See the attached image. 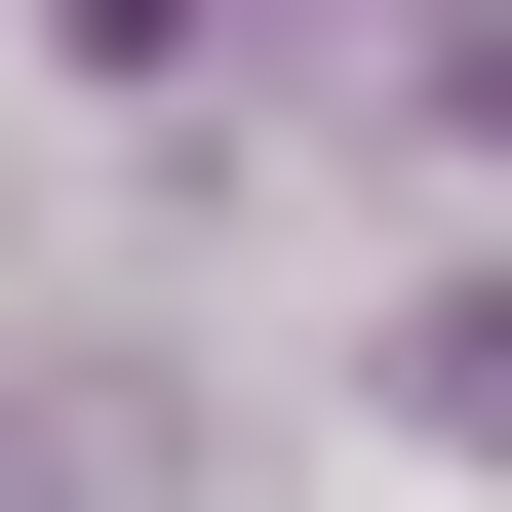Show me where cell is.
I'll return each instance as SVG.
<instances>
[{
    "instance_id": "1",
    "label": "cell",
    "mask_w": 512,
    "mask_h": 512,
    "mask_svg": "<svg viewBox=\"0 0 512 512\" xmlns=\"http://www.w3.org/2000/svg\"><path fill=\"white\" fill-rule=\"evenodd\" d=\"M394 394H434V434H512V276H434V316H394Z\"/></svg>"
},
{
    "instance_id": "2",
    "label": "cell",
    "mask_w": 512,
    "mask_h": 512,
    "mask_svg": "<svg viewBox=\"0 0 512 512\" xmlns=\"http://www.w3.org/2000/svg\"><path fill=\"white\" fill-rule=\"evenodd\" d=\"M434 119H473V158H512V40H473V79H434Z\"/></svg>"
}]
</instances>
